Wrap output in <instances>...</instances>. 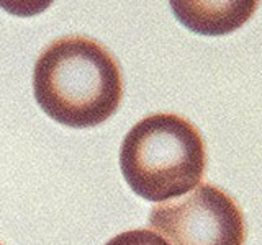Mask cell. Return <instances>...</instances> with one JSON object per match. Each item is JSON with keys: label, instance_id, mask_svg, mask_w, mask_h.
Instances as JSON below:
<instances>
[{"label": "cell", "instance_id": "1", "mask_svg": "<svg viewBox=\"0 0 262 245\" xmlns=\"http://www.w3.org/2000/svg\"><path fill=\"white\" fill-rule=\"evenodd\" d=\"M35 98L49 118L69 128H92L118 110L123 96L120 65L87 36L53 41L33 69Z\"/></svg>", "mask_w": 262, "mask_h": 245}, {"label": "cell", "instance_id": "2", "mask_svg": "<svg viewBox=\"0 0 262 245\" xmlns=\"http://www.w3.org/2000/svg\"><path fill=\"white\" fill-rule=\"evenodd\" d=\"M126 183L147 201H166L200 185L207 168L205 142L190 121L156 113L131 128L120 149Z\"/></svg>", "mask_w": 262, "mask_h": 245}, {"label": "cell", "instance_id": "3", "mask_svg": "<svg viewBox=\"0 0 262 245\" xmlns=\"http://www.w3.org/2000/svg\"><path fill=\"white\" fill-rule=\"evenodd\" d=\"M149 227L172 245H244L246 240L241 208L210 183L196 186L180 200L154 206Z\"/></svg>", "mask_w": 262, "mask_h": 245}, {"label": "cell", "instance_id": "4", "mask_svg": "<svg viewBox=\"0 0 262 245\" xmlns=\"http://www.w3.org/2000/svg\"><path fill=\"white\" fill-rule=\"evenodd\" d=\"M256 2L229 4H172L177 18L188 30L202 35H225L234 31L251 18Z\"/></svg>", "mask_w": 262, "mask_h": 245}, {"label": "cell", "instance_id": "5", "mask_svg": "<svg viewBox=\"0 0 262 245\" xmlns=\"http://www.w3.org/2000/svg\"><path fill=\"white\" fill-rule=\"evenodd\" d=\"M105 245H169L166 239L149 231V229H133L121 232L110 239Z\"/></svg>", "mask_w": 262, "mask_h": 245}, {"label": "cell", "instance_id": "6", "mask_svg": "<svg viewBox=\"0 0 262 245\" xmlns=\"http://www.w3.org/2000/svg\"><path fill=\"white\" fill-rule=\"evenodd\" d=\"M0 245H2V243H0Z\"/></svg>", "mask_w": 262, "mask_h": 245}]
</instances>
